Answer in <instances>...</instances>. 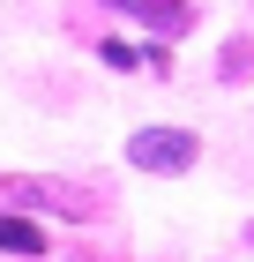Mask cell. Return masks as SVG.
Segmentation results:
<instances>
[{
  "label": "cell",
  "instance_id": "cell-1",
  "mask_svg": "<svg viewBox=\"0 0 254 262\" xmlns=\"http://www.w3.org/2000/svg\"><path fill=\"white\" fill-rule=\"evenodd\" d=\"M195 158H202V142L187 127H142L127 142V165H142V172H187Z\"/></svg>",
  "mask_w": 254,
  "mask_h": 262
},
{
  "label": "cell",
  "instance_id": "cell-2",
  "mask_svg": "<svg viewBox=\"0 0 254 262\" xmlns=\"http://www.w3.org/2000/svg\"><path fill=\"white\" fill-rule=\"evenodd\" d=\"M0 255H30V262H38V255H45L38 217H8V210H0Z\"/></svg>",
  "mask_w": 254,
  "mask_h": 262
},
{
  "label": "cell",
  "instance_id": "cell-3",
  "mask_svg": "<svg viewBox=\"0 0 254 262\" xmlns=\"http://www.w3.org/2000/svg\"><path fill=\"white\" fill-rule=\"evenodd\" d=\"M120 8H127V15H135V23H150V30H165V38H179V30L195 23V15H187V8H150V0H120Z\"/></svg>",
  "mask_w": 254,
  "mask_h": 262
},
{
  "label": "cell",
  "instance_id": "cell-4",
  "mask_svg": "<svg viewBox=\"0 0 254 262\" xmlns=\"http://www.w3.org/2000/svg\"><path fill=\"white\" fill-rule=\"evenodd\" d=\"M247 68H254V38H232L224 45V82H239Z\"/></svg>",
  "mask_w": 254,
  "mask_h": 262
},
{
  "label": "cell",
  "instance_id": "cell-5",
  "mask_svg": "<svg viewBox=\"0 0 254 262\" xmlns=\"http://www.w3.org/2000/svg\"><path fill=\"white\" fill-rule=\"evenodd\" d=\"M98 60L105 68H142V53H135V45H98Z\"/></svg>",
  "mask_w": 254,
  "mask_h": 262
}]
</instances>
